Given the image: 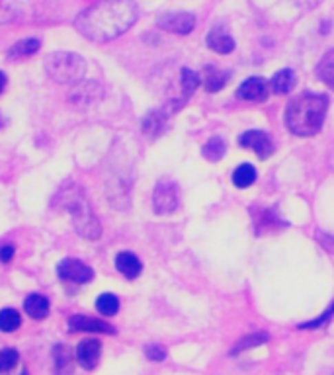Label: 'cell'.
Masks as SVG:
<instances>
[{
	"mask_svg": "<svg viewBox=\"0 0 334 375\" xmlns=\"http://www.w3.org/2000/svg\"><path fill=\"white\" fill-rule=\"evenodd\" d=\"M61 207L71 215L72 223H74V227H76L81 237L90 239V241L100 239L102 227H100L98 219H96V215L92 213L90 204H88V200L84 197L81 188L72 186L69 190H65L63 195H61Z\"/></svg>",
	"mask_w": 334,
	"mask_h": 375,
	"instance_id": "3957f363",
	"label": "cell"
},
{
	"mask_svg": "<svg viewBox=\"0 0 334 375\" xmlns=\"http://www.w3.org/2000/svg\"><path fill=\"white\" fill-rule=\"evenodd\" d=\"M41 47V41L36 39V37H28V39H22L18 43H14L12 47L8 49V59H25V57H32L36 55L37 51Z\"/></svg>",
	"mask_w": 334,
	"mask_h": 375,
	"instance_id": "e0dca14e",
	"label": "cell"
},
{
	"mask_svg": "<svg viewBox=\"0 0 334 375\" xmlns=\"http://www.w3.org/2000/svg\"><path fill=\"white\" fill-rule=\"evenodd\" d=\"M116 268H118V272L123 274L127 279L139 278L141 272H143L141 260L133 255V253H127V250H123V253H120V255L116 256Z\"/></svg>",
	"mask_w": 334,
	"mask_h": 375,
	"instance_id": "4fadbf2b",
	"label": "cell"
},
{
	"mask_svg": "<svg viewBox=\"0 0 334 375\" xmlns=\"http://www.w3.org/2000/svg\"><path fill=\"white\" fill-rule=\"evenodd\" d=\"M96 309H98V313H102L104 317H114L120 311V299L114 293H102L96 299Z\"/></svg>",
	"mask_w": 334,
	"mask_h": 375,
	"instance_id": "44dd1931",
	"label": "cell"
},
{
	"mask_svg": "<svg viewBox=\"0 0 334 375\" xmlns=\"http://www.w3.org/2000/svg\"><path fill=\"white\" fill-rule=\"evenodd\" d=\"M156 25L163 28L165 32L170 34H180V36H186L190 34L196 25V18L190 12H174V14H165L163 18L156 20Z\"/></svg>",
	"mask_w": 334,
	"mask_h": 375,
	"instance_id": "52a82bcc",
	"label": "cell"
},
{
	"mask_svg": "<svg viewBox=\"0 0 334 375\" xmlns=\"http://www.w3.org/2000/svg\"><path fill=\"white\" fill-rule=\"evenodd\" d=\"M180 206L178 184L172 180H160L153 192V209L156 215H170Z\"/></svg>",
	"mask_w": 334,
	"mask_h": 375,
	"instance_id": "5b68a950",
	"label": "cell"
},
{
	"mask_svg": "<svg viewBox=\"0 0 334 375\" xmlns=\"http://www.w3.org/2000/svg\"><path fill=\"white\" fill-rule=\"evenodd\" d=\"M145 354H147V358L153 360V362H163V360L167 358V350H165L163 346H158V344H149V346L145 348Z\"/></svg>",
	"mask_w": 334,
	"mask_h": 375,
	"instance_id": "f1b7e54d",
	"label": "cell"
},
{
	"mask_svg": "<svg viewBox=\"0 0 334 375\" xmlns=\"http://www.w3.org/2000/svg\"><path fill=\"white\" fill-rule=\"evenodd\" d=\"M69 328L72 332H104V334H116V328L107 325L106 321L92 319V317L74 315L69 319Z\"/></svg>",
	"mask_w": 334,
	"mask_h": 375,
	"instance_id": "7c38bea8",
	"label": "cell"
},
{
	"mask_svg": "<svg viewBox=\"0 0 334 375\" xmlns=\"http://www.w3.org/2000/svg\"><path fill=\"white\" fill-rule=\"evenodd\" d=\"M16 363H18V352L12 350V348L0 350V374L10 372Z\"/></svg>",
	"mask_w": 334,
	"mask_h": 375,
	"instance_id": "4316f807",
	"label": "cell"
},
{
	"mask_svg": "<svg viewBox=\"0 0 334 375\" xmlns=\"http://www.w3.org/2000/svg\"><path fill=\"white\" fill-rule=\"evenodd\" d=\"M225 151H227V145L221 137H213L209 139L202 149V155L205 157V160L209 162H219L221 158L225 157Z\"/></svg>",
	"mask_w": 334,
	"mask_h": 375,
	"instance_id": "ffe728a7",
	"label": "cell"
},
{
	"mask_svg": "<svg viewBox=\"0 0 334 375\" xmlns=\"http://www.w3.org/2000/svg\"><path fill=\"white\" fill-rule=\"evenodd\" d=\"M328 109V98L324 94L305 92L295 96L286 108V127L293 135L311 137L319 133Z\"/></svg>",
	"mask_w": 334,
	"mask_h": 375,
	"instance_id": "7a4b0ae2",
	"label": "cell"
},
{
	"mask_svg": "<svg viewBox=\"0 0 334 375\" xmlns=\"http://www.w3.org/2000/svg\"><path fill=\"white\" fill-rule=\"evenodd\" d=\"M45 71L59 85L81 83L86 73V63L81 55L69 51H55L45 59Z\"/></svg>",
	"mask_w": 334,
	"mask_h": 375,
	"instance_id": "277c9868",
	"label": "cell"
},
{
	"mask_svg": "<svg viewBox=\"0 0 334 375\" xmlns=\"http://www.w3.org/2000/svg\"><path fill=\"white\" fill-rule=\"evenodd\" d=\"M57 276L65 281H72V283H88L94 278V270L86 266L83 260L65 258L57 264Z\"/></svg>",
	"mask_w": 334,
	"mask_h": 375,
	"instance_id": "8992f818",
	"label": "cell"
},
{
	"mask_svg": "<svg viewBox=\"0 0 334 375\" xmlns=\"http://www.w3.org/2000/svg\"><path fill=\"white\" fill-rule=\"evenodd\" d=\"M100 354H102V344L100 340L96 339H86L83 340L79 346H76V362L84 369H94L98 365V360H100Z\"/></svg>",
	"mask_w": 334,
	"mask_h": 375,
	"instance_id": "30bf717a",
	"label": "cell"
},
{
	"mask_svg": "<svg viewBox=\"0 0 334 375\" xmlns=\"http://www.w3.org/2000/svg\"><path fill=\"white\" fill-rule=\"evenodd\" d=\"M268 94H270L268 83L260 76H251L237 88V96L240 100H249V102H264Z\"/></svg>",
	"mask_w": 334,
	"mask_h": 375,
	"instance_id": "8fae6325",
	"label": "cell"
},
{
	"mask_svg": "<svg viewBox=\"0 0 334 375\" xmlns=\"http://www.w3.org/2000/svg\"><path fill=\"white\" fill-rule=\"evenodd\" d=\"M53 354H55V363H57V372H61V374H63V372H65V365H69V367H71V363H72L71 362V356H69V350H67L65 346H57Z\"/></svg>",
	"mask_w": 334,
	"mask_h": 375,
	"instance_id": "83f0119b",
	"label": "cell"
},
{
	"mask_svg": "<svg viewBox=\"0 0 334 375\" xmlns=\"http://www.w3.org/2000/svg\"><path fill=\"white\" fill-rule=\"evenodd\" d=\"M4 88H6V74L0 71V94H2Z\"/></svg>",
	"mask_w": 334,
	"mask_h": 375,
	"instance_id": "1f68e13d",
	"label": "cell"
},
{
	"mask_svg": "<svg viewBox=\"0 0 334 375\" xmlns=\"http://www.w3.org/2000/svg\"><path fill=\"white\" fill-rule=\"evenodd\" d=\"M200 83H202L200 74L194 73L190 69H182V94H184V100H188L196 92Z\"/></svg>",
	"mask_w": 334,
	"mask_h": 375,
	"instance_id": "d4e9b609",
	"label": "cell"
},
{
	"mask_svg": "<svg viewBox=\"0 0 334 375\" xmlns=\"http://www.w3.org/2000/svg\"><path fill=\"white\" fill-rule=\"evenodd\" d=\"M270 86H272V90H274L275 94H287V92H291L293 86H295V73L291 69H284V71L275 73L272 76Z\"/></svg>",
	"mask_w": 334,
	"mask_h": 375,
	"instance_id": "d6986e66",
	"label": "cell"
},
{
	"mask_svg": "<svg viewBox=\"0 0 334 375\" xmlns=\"http://www.w3.org/2000/svg\"><path fill=\"white\" fill-rule=\"evenodd\" d=\"M207 47L215 51V53H219V55H229L235 49V39L223 30H213L207 36Z\"/></svg>",
	"mask_w": 334,
	"mask_h": 375,
	"instance_id": "9a60e30c",
	"label": "cell"
},
{
	"mask_svg": "<svg viewBox=\"0 0 334 375\" xmlns=\"http://www.w3.org/2000/svg\"><path fill=\"white\" fill-rule=\"evenodd\" d=\"M333 315H334V305H331V307L324 311V315L319 317V319H315V321H311V323L299 325V328H319V327H322V325H324V323H326V321H328V319H331Z\"/></svg>",
	"mask_w": 334,
	"mask_h": 375,
	"instance_id": "f546056e",
	"label": "cell"
},
{
	"mask_svg": "<svg viewBox=\"0 0 334 375\" xmlns=\"http://www.w3.org/2000/svg\"><path fill=\"white\" fill-rule=\"evenodd\" d=\"M137 18L139 6L133 0H98L74 20V28L86 39L104 43L125 34Z\"/></svg>",
	"mask_w": 334,
	"mask_h": 375,
	"instance_id": "6da1fadb",
	"label": "cell"
},
{
	"mask_svg": "<svg viewBox=\"0 0 334 375\" xmlns=\"http://www.w3.org/2000/svg\"><path fill=\"white\" fill-rule=\"evenodd\" d=\"M24 309L25 313L32 317V319L41 321V319H45V317L49 315L48 297H43V295H39V293H32V295L25 297Z\"/></svg>",
	"mask_w": 334,
	"mask_h": 375,
	"instance_id": "2e32d148",
	"label": "cell"
},
{
	"mask_svg": "<svg viewBox=\"0 0 334 375\" xmlns=\"http://www.w3.org/2000/svg\"><path fill=\"white\" fill-rule=\"evenodd\" d=\"M22 325V317L16 309H2L0 311V330L2 332H14Z\"/></svg>",
	"mask_w": 334,
	"mask_h": 375,
	"instance_id": "603a6c76",
	"label": "cell"
},
{
	"mask_svg": "<svg viewBox=\"0 0 334 375\" xmlns=\"http://www.w3.org/2000/svg\"><path fill=\"white\" fill-rule=\"evenodd\" d=\"M239 145L244 147V149H251V151H254V153H256L260 158L272 157V153H274L272 139L264 133V131H256V129H252V131H247V133L240 135Z\"/></svg>",
	"mask_w": 334,
	"mask_h": 375,
	"instance_id": "ba28073f",
	"label": "cell"
},
{
	"mask_svg": "<svg viewBox=\"0 0 334 375\" xmlns=\"http://www.w3.org/2000/svg\"><path fill=\"white\" fill-rule=\"evenodd\" d=\"M229 76H231V73L219 71L215 67H207L203 71V85H205V90L207 92H219L229 83Z\"/></svg>",
	"mask_w": 334,
	"mask_h": 375,
	"instance_id": "ac0fdd59",
	"label": "cell"
},
{
	"mask_svg": "<svg viewBox=\"0 0 334 375\" xmlns=\"http://www.w3.org/2000/svg\"><path fill=\"white\" fill-rule=\"evenodd\" d=\"M168 114L165 109H153L147 118L143 120V133L151 139H156L165 133L167 129Z\"/></svg>",
	"mask_w": 334,
	"mask_h": 375,
	"instance_id": "5bb4252c",
	"label": "cell"
},
{
	"mask_svg": "<svg viewBox=\"0 0 334 375\" xmlns=\"http://www.w3.org/2000/svg\"><path fill=\"white\" fill-rule=\"evenodd\" d=\"M317 73L321 76L322 81L326 83V85L334 88V49L333 51H328L322 61L319 63V67H317Z\"/></svg>",
	"mask_w": 334,
	"mask_h": 375,
	"instance_id": "cb8c5ba5",
	"label": "cell"
},
{
	"mask_svg": "<svg viewBox=\"0 0 334 375\" xmlns=\"http://www.w3.org/2000/svg\"><path fill=\"white\" fill-rule=\"evenodd\" d=\"M268 340V334L266 332H254V334H249V336H244V339H240L237 342V346L233 348V354H239V352L249 350V348H256V346H260Z\"/></svg>",
	"mask_w": 334,
	"mask_h": 375,
	"instance_id": "484cf974",
	"label": "cell"
},
{
	"mask_svg": "<svg viewBox=\"0 0 334 375\" xmlns=\"http://www.w3.org/2000/svg\"><path fill=\"white\" fill-rule=\"evenodd\" d=\"M252 223H254V231L258 235L274 233V231L287 227L286 221H282V219L278 217L272 209H264V207L252 209Z\"/></svg>",
	"mask_w": 334,
	"mask_h": 375,
	"instance_id": "9c48e42d",
	"label": "cell"
},
{
	"mask_svg": "<svg viewBox=\"0 0 334 375\" xmlns=\"http://www.w3.org/2000/svg\"><path fill=\"white\" fill-rule=\"evenodd\" d=\"M12 258H14V246H10V244H6V246H0V262L8 264Z\"/></svg>",
	"mask_w": 334,
	"mask_h": 375,
	"instance_id": "4dcf8cb0",
	"label": "cell"
},
{
	"mask_svg": "<svg viewBox=\"0 0 334 375\" xmlns=\"http://www.w3.org/2000/svg\"><path fill=\"white\" fill-rule=\"evenodd\" d=\"M256 182V169L252 164H240L239 169L233 172V184L237 188H249Z\"/></svg>",
	"mask_w": 334,
	"mask_h": 375,
	"instance_id": "7402d4cb",
	"label": "cell"
}]
</instances>
